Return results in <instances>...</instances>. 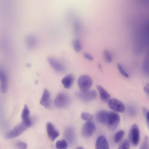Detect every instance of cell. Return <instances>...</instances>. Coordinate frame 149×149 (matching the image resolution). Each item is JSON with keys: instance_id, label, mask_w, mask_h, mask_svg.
Returning a JSON list of instances; mask_svg holds the SVG:
<instances>
[{"instance_id": "obj_9", "label": "cell", "mask_w": 149, "mask_h": 149, "mask_svg": "<svg viewBox=\"0 0 149 149\" xmlns=\"http://www.w3.org/2000/svg\"><path fill=\"white\" fill-rule=\"evenodd\" d=\"M47 131L48 137L52 141H54L59 135L58 132L51 122L47 123Z\"/></svg>"}, {"instance_id": "obj_15", "label": "cell", "mask_w": 149, "mask_h": 149, "mask_svg": "<svg viewBox=\"0 0 149 149\" xmlns=\"http://www.w3.org/2000/svg\"><path fill=\"white\" fill-rule=\"evenodd\" d=\"M74 81V77L73 75L72 74H69L62 79L61 82L65 88L68 89L71 87Z\"/></svg>"}, {"instance_id": "obj_11", "label": "cell", "mask_w": 149, "mask_h": 149, "mask_svg": "<svg viewBox=\"0 0 149 149\" xmlns=\"http://www.w3.org/2000/svg\"><path fill=\"white\" fill-rule=\"evenodd\" d=\"M40 103L42 105L46 108H49L51 107L50 94L49 91L47 89L44 90L40 100Z\"/></svg>"}, {"instance_id": "obj_4", "label": "cell", "mask_w": 149, "mask_h": 149, "mask_svg": "<svg viewBox=\"0 0 149 149\" xmlns=\"http://www.w3.org/2000/svg\"><path fill=\"white\" fill-rule=\"evenodd\" d=\"M29 127L22 121L16 125L12 130L5 135L6 139L13 138L21 134Z\"/></svg>"}, {"instance_id": "obj_3", "label": "cell", "mask_w": 149, "mask_h": 149, "mask_svg": "<svg viewBox=\"0 0 149 149\" xmlns=\"http://www.w3.org/2000/svg\"><path fill=\"white\" fill-rule=\"evenodd\" d=\"M70 102L69 96L64 93H60L58 94L54 100L55 106L59 108H64L67 107Z\"/></svg>"}, {"instance_id": "obj_2", "label": "cell", "mask_w": 149, "mask_h": 149, "mask_svg": "<svg viewBox=\"0 0 149 149\" xmlns=\"http://www.w3.org/2000/svg\"><path fill=\"white\" fill-rule=\"evenodd\" d=\"M92 84V80L90 77L87 75H81L78 79V86L81 91L82 92L88 91Z\"/></svg>"}, {"instance_id": "obj_22", "label": "cell", "mask_w": 149, "mask_h": 149, "mask_svg": "<svg viewBox=\"0 0 149 149\" xmlns=\"http://www.w3.org/2000/svg\"><path fill=\"white\" fill-rule=\"evenodd\" d=\"M104 59L108 63H111L112 61V57L111 53L107 50H105L103 53Z\"/></svg>"}, {"instance_id": "obj_1", "label": "cell", "mask_w": 149, "mask_h": 149, "mask_svg": "<svg viewBox=\"0 0 149 149\" xmlns=\"http://www.w3.org/2000/svg\"><path fill=\"white\" fill-rule=\"evenodd\" d=\"M129 141L132 146H136L138 144L140 138V131L138 125L135 124L131 127L128 134Z\"/></svg>"}, {"instance_id": "obj_16", "label": "cell", "mask_w": 149, "mask_h": 149, "mask_svg": "<svg viewBox=\"0 0 149 149\" xmlns=\"http://www.w3.org/2000/svg\"><path fill=\"white\" fill-rule=\"evenodd\" d=\"M97 88L100 93L101 100L104 102L108 101L111 97L110 94L100 85H97Z\"/></svg>"}, {"instance_id": "obj_10", "label": "cell", "mask_w": 149, "mask_h": 149, "mask_svg": "<svg viewBox=\"0 0 149 149\" xmlns=\"http://www.w3.org/2000/svg\"><path fill=\"white\" fill-rule=\"evenodd\" d=\"M109 112L104 110H101L98 112L96 116L97 122L102 124H108Z\"/></svg>"}, {"instance_id": "obj_5", "label": "cell", "mask_w": 149, "mask_h": 149, "mask_svg": "<svg viewBox=\"0 0 149 149\" xmlns=\"http://www.w3.org/2000/svg\"><path fill=\"white\" fill-rule=\"evenodd\" d=\"M120 121V117L118 113L113 112H110L108 123L109 130L111 131L115 130L119 124Z\"/></svg>"}, {"instance_id": "obj_12", "label": "cell", "mask_w": 149, "mask_h": 149, "mask_svg": "<svg viewBox=\"0 0 149 149\" xmlns=\"http://www.w3.org/2000/svg\"><path fill=\"white\" fill-rule=\"evenodd\" d=\"M48 61L51 65L57 71L64 72L65 68L64 65L58 60L52 58H49Z\"/></svg>"}, {"instance_id": "obj_6", "label": "cell", "mask_w": 149, "mask_h": 149, "mask_svg": "<svg viewBox=\"0 0 149 149\" xmlns=\"http://www.w3.org/2000/svg\"><path fill=\"white\" fill-rule=\"evenodd\" d=\"M97 93L94 90L83 92L81 91L76 93L77 97L81 100L85 102L91 101L95 99L97 97Z\"/></svg>"}, {"instance_id": "obj_28", "label": "cell", "mask_w": 149, "mask_h": 149, "mask_svg": "<svg viewBox=\"0 0 149 149\" xmlns=\"http://www.w3.org/2000/svg\"><path fill=\"white\" fill-rule=\"evenodd\" d=\"M148 138L147 136L145 137L141 147V149H148Z\"/></svg>"}, {"instance_id": "obj_21", "label": "cell", "mask_w": 149, "mask_h": 149, "mask_svg": "<svg viewBox=\"0 0 149 149\" xmlns=\"http://www.w3.org/2000/svg\"><path fill=\"white\" fill-rule=\"evenodd\" d=\"M130 143L126 139L123 140L120 144L118 149H130Z\"/></svg>"}, {"instance_id": "obj_18", "label": "cell", "mask_w": 149, "mask_h": 149, "mask_svg": "<svg viewBox=\"0 0 149 149\" xmlns=\"http://www.w3.org/2000/svg\"><path fill=\"white\" fill-rule=\"evenodd\" d=\"M66 139L70 143H73L75 139V134L73 129L71 127L67 128L65 132Z\"/></svg>"}, {"instance_id": "obj_8", "label": "cell", "mask_w": 149, "mask_h": 149, "mask_svg": "<svg viewBox=\"0 0 149 149\" xmlns=\"http://www.w3.org/2000/svg\"><path fill=\"white\" fill-rule=\"evenodd\" d=\"M96 127L93 123L88 121L84 125L82 130V134L84 137H86L91 136L95 130Z\"/></svg>"}, {"instance_id": "obj_23", "label": "cell", "mask_w": 149, "mask_h": 149, "mask_svg": "<svg viewBox=\"0 0 149 149\" xmlns=\"http://www.w3.org/2000/svg\"><path fill=\"white\" fill-rule=\"evenodd\" d=\"M124 132L122 130L118 131L114 137V141L116 143L120 141L124 135Z\"/></svg>"}, {"instance_id": "obj_17", "label": "cell", "mask_w": 149, "mask_h": 149, "mask_svg": "<svg viewBox=\"0 0 149 149\" xmlns=\"http://www.w3.org/2000/svg\"><path fill=\"white\" fill-rule=\"evenodd\" d=\"M0 78L1 84V91L3 93H5L7 89L8 83L6 75L3 71H0Z\"/></svg>"}, {"instance_id": "obj_27", "label": "cell", "mask_w": 149, "mask_h": 149, "mask_svg": "<svg viewBox=\"0 0 149 149\" xmlns=\"http://www.w3.org/2000/svg\"><path fill=\"white\" fill-rule=\"evenodd\" d=\"M16 146L19 149H26L27 146L26 143L23 142H17L16 144Z\"/></svg>"}, {"instance_id": "obj_25", "label": "cell", "mask_w": 149, "mask_h": 149, "mask_svg": "<svg viewBox=\"0 0 149 149\" xmlns=\"http://www.w3.org/2000/svg\"><path fill=\"white\" fill-rule=\"evenodd\" d=\"M118 69L120 74L124 77L126 78H128L129 75L124 69L122 65L120 63H118L117 65Z\"/></svg>"}, {"instance_id": "obj_30", "label": "cell", "mask_w": 149, "mask_h": 149, "mask_svg": "<svg viewBox=\"0 0 149 149\" xmlns=\"http://www.w3.org/2000/svg\"><path fill=\"white\" fill-rule=\"evenodd\" d=\"M143 90L149 97V83L147 84L143 88Z\"/></svg>"}, {"instance_id": "obj_31", "label": "cell", "mask_w": 149, "mask_h": 149, "mask_svg": "<svg viewBox=\"0 0 149 149\" xmlns=\"http://www.w3.org/2000/svg\"><path fill=\"white\" fill-rule=\"evenodd\" d=\"M98 66L100 70L101 71H102V68L101 65L100 64H99Z\"/></svg>"}, {"instance_id": "obj_32", "label": "cell", "mask_w": 149, "mask_h": 149, "mask_svg": "<svg viewBox=\"0 0 149 149\" xmlns=\"http://www.w3.org/2000/svg\"><path fill=\"white\" fill-rule=\"evenodd\" d=\"M76 149H84L83 147L81 146L78 147Z\"/></svg>"}, {"instance_id": "obj_14", "label": "cell", "mask_w": 149, "mask_h": 149, "mask_svg": "<svg viewBox=\"0 0 149 149\" xmlns=\"http://www.w3.org/2000/svg\"><path fill=\"white\" fill-rule=\"evenodd\" d=\"M107 141L105 137L103 135L99 136L96 140L95 149H109Z\"/></svg>"}, {"instance_id": "obj_24", "label": "cell", "mask_w": 149, "mask_h": 149, "mask_svg": "<svg viewBox=\"0 0 149 149\" xmlns=\"http://www.w3.org/2000/svg\"><path fill=\"white\" fill-rule=\"evenodd\" d=\"M81 117L82 119L88 121L91 120L93 118V116L91 114L86 112H82Z\"/></svg>"}, {"instance_id": "obj_19", "label": "cell", "mask_w": 149, "mask_h": 149, "mask_svg": "<svg viewBox=\"0 0 149 149\" xmlns=\"http://www.w3.org/2000/svg\"><path fill=\"white\" fill-rule=\"evenodd\" d=\"M73 47L74 51L79 52L82 49V45L81 41L78 39H75L72 42Z\"/></svg>"}, {"instance_id": "obj_7", "label": "cell", "mask_w": 149, "mask_h": 149, "mask_svg": "<svg viewBox=\"0 0 149 149\" xmlns=\"http://www.w3.org/2000/svg\"><path fill=\"white\" fill-rule=\"evenodd\" d=\"M108 105L110 109L116 112L122 113L125 110V106L124 104L116 99H110L108 101Z\"/></svg>"}, {"instance_id": "obj_13", "label": "cell", "mask_w": 149, "mask_h": 149, "mask_svg": "<svg viewBox=\"0 0 149 149\" xmlns=\"http://www.w3.org/2000/svg\"><path fill=\"white\" fill-rule=\"evenodd\" d=\"M21 118L22 121L29 127L31 124V120L30 117V111L26 105H25L22 111Z\"/></svg>"}, {"instance_id": "obj_26", "label": "cell", "mask_w": 149, "mask_h": 149, "mask_svg": "<svg viewBox=\"0 0 149 149\" xmlns=\"http://www.w3.org/2000/svg\"><path fill=\"white\" fill-rule=\"evenodd\" d=\"M143 111L146 117V121L147 125L149 129V110L145 108L143 109Z\"/></svg>"}, {"instance_id": "obj_29", "label": "cell", "mask_w": 149, "mask_h": 149, "mask_svg": "<svg viewBox=\"0 0 149 149\" xmlns=\"http://www.w3.org/2000/svg\"><path fill=\"white\" fill-rule=\"evenodd\" d=\"M83 55L85 58L89 60L92 61L93 60V56L88 53L85 52L84 53Z\"/></svg>"}, {"instance_id": "obj_20", "label": "cell", "mask_w": 149, "mask_h": 149, "mask_svg": "<svg viewBox=\"0 0 149 149\" xmlns=\"http://www.w3.org/2000/svg\"><path fill=\"white\" fill-rule=\"evenodd\" d=\"M68 146L67 143L64 140L57 141L56 143L57 149H67Z\"/></svg>"}]
</instances>
